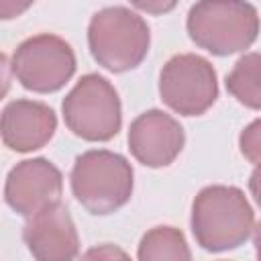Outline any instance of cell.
I'll return each mask as SVG.
<instances>
[{"mask_svg": "<svg viewBox=\"0 0 261 261\" xmlns=\"http://www.w3.org/2000/svg\"><path fill=\"white\" fill-rule=\"evenodd\" d=\"M192 232L210 253L241 247L255 228V212L234 186H206L192 202Z\"/></svg>", "mask_w": 261, "mask_h": 261, "instance_id": "6da1fadb", "label": "cell"}, {"mask_svg": "<svg viewBox=\"0 0 261 261\" xmlns=\"http://www.w3.org/2000/svg\"><path fill=\"white\" fill-rule=\"evenodd\" d=\"M186 27L200 49L224 57L249 49L259 37L261 20L257 8L249 2L204 0L192 4Z\"/></svg>", "mask_w": 261, "mask_h": 261, "instance_id": "7a4b0ae2", "label": "cell"}, {"mask_svg": "<svg viewBox=\"0 0 261 261\" xmlns=\"http://www.w3.org/2000/svg\"><path fill=\"white\" fill-rule=\"evenodd\" d=\"M88 45L98 65L112 73H124L147 57L151 31L139 12L126 6H106L90 18Z\"/></svg>", "mask_w": 261, "mask_h": 261, "instance_id": "3957f363", "label": "cell"}, {"mask_svg": "<svg viewBox=\"0 0 261 261\" xmlns=\"http://www.w3.org/2000/svg\"><path fill=\"white\" fill-rule=\"evenodd\" d=\"M135 171L126 157L106 149H92L75 157L71 167V192L75 200L96 216L122 208L133 196Z\"/></svg>", "mask_w": 261, "mask_h": 261, "instance_id": "277c9868", "label": "cell"}, {"mask_svg": "<svg viewBox=\"0 0 261 261\" xmlns=\"http://www.w3.org/2000/svg\"><path fill=\"white\" fill-rule=\"evenodd\" d=\"M61 112L67 128L92 143L114 139L122 126L118 92L98 73H86L75 82L61 102Z\"/></svg>", "mask_w": 261, "mask_h": 261, "instance_id": "5b68a950", "label": "cell"}, {"mask_svg": "<svg viewBox=\"0 0 261 261\" xmlns=\"http://www.w3.org/2000/svg\"><path fill=\"white\" fill-rule=\"evenodd\" d=\"M10 69L24 90L51 94L61 90L75 73V53L65 39L41 33L14 49Z\"/></svg>", "mask_w": 261, "mask_h": 261, "instance_id": "8992f818", "label": "cell"}, {"mask_svg": "<svg viewBox=\"0 0 261 261\" xmlns=\"http://www.w3.org/2000/svg\"><path fill=\"white\" fill-rule=\"evenodd\" d=\"M159 96L173 112L200 116L218 98L216 69L202 55H173L159 73Z\"/></svg>", "mask_w": 261, "mask_h": 261, "instance_id": "52a82bcc", "label": "cell"}, {"mask_svg": "<svg viewBox=\"0 0 261 261\" xmlns=\"http://www.w3.org/2000/svg\"><path fill=\"white\" fill-rule=\"evenodd\" d=\"M63 192L61 171L45 157L24 159L16 163L4 184L6 204L20 216H35L43 208L57 204Z\"/></svg>", "mask_w": 261, "mask_h": 261, "instance_id": "ba28073f", "label": "cell"}, {"mask_svg": "<svg viewBox=\"0 0 261 261\" xmlns=\"http://www.w3.org/2000/svg\"><path fill=\"white\" fill-rule=\"evenodd\" d=\"M128 149L147 167H167L181 153L186 143L184 126L167 112L151 108L139 114L128 128Z\"/></svg>", "mask_w": 261, "mask_h": 261, "instance_id": "9c48e42d", "label": "cell"}, {"mask_svg": "<svg viewBox=\"0 0 261 261\" xmlns=\"http://www.w3.org/2000/svg\"><path fill=\"white\" fill-rule=\"evenodd\" d=\"M22 239L35 261H75L80 253L73 218L61 202L31 216L22 228Z\"/></svg>", "mask_w": 261, "mask_h": 261, "instance_id": "30bf717a", "label": "cell"}, {"mask_svg": "<svg viewBox=\"0 0 261 261\" xmlns=\"http://www.w3.org/2000/svg\"><path fill=\"white\" fill-rule=\"evenodd\" d=\"M57 130V116L51 106L37 100H12L2 110V141L16 153H31L45 147Z\"/></svg>", "mask_w": 261, "mask_h": 261, "instance_id": "8fae6325", "label": "cell"}, {"mask_svg": "<svg viewBox=\"0 0 261 261\" xmlns=\"http://www.w3.org/2000/svg\"><path fill=\"white\" fill-rule=\"evenodd\" d=\"M139 261H192V251L184 232L175 226L149 228L137 249Z\"/></svg>", "mask_w": 261, "mask_h": 261, "instance_id": "7c38bea8", "label": "cell"}, {"mask_svg": "<svg viewBox=\"0 0 261 261\" xmlns=\"http://www.w3.org/2000/svg\"><path fill=\"white\" fill-rule=\"evenodd\" d=\"M224 84L237 102L261 110V53H245L239 57Z\"/></svg>", "mask_w": 261, "mask_h": 261, "instance_id": "4fadbf2b", "label": "cell"}, {"mask_svg": "<svg viewBox=\"0 0 261 261\" xmlns=\"http://www.w3.org/2000/svg\"><path fill=\"white\" fill-rule=\"evenodd\" d=\"M239 149L249 163H253L255 167L261 165V118H255L241 130Z\"/></svg>", "mask_w": 261, "mask_h": 261, "instance_id": "5bb4252c", "label": "cell"}, {"mask_svg": "<svg viewBox=\"0 0 261 261\" xmlns=\"http://www.w3.org/2000/svg\"><path fill=\"white\" fill-rule=\"evenodd\" d=\"M80 261H130L128 253L124 249H120L118 245H110V243H104V245H96V247H90L82 257Z\"/></svg>", "mask_w": 261, "mask_h": 261, "instance_id": "9a60e30c", "label": "cell"}, {"mask_svg": "<svg viewBox=\"0 0 261 261\" xmlns=\"http://www.w3.org/2000/svg\"><path fill=\"white\" fill-rule=\"evenodd\" d=\"M249 190H251V194H253L257 206L261 208V165H257V167L253 169V173H251V177H249Z\"/></svg>", "mask_w": 261, "mask_h": 261, "instance_id": "2e32d148", "label": "cell"}, {"mask_svg": "<svg viewBox=\"0 0 261 261\" xmlns=\"http://www.w3.org/2000/svg\"><path fill=\"white\" fill-rule=\"evenodd\" d=\"M135 8L139 10H147V12H165V10H171L175 4L173 2H167V4H149V2H135L133 4Z\"/></svg>", "mask_w": 261, "mask_h": 261, "instance_id": "e0dca14e", "label": "cell"}, {"mask_svg": "<svg viewBox=\"0 0 261 261\" xmlns=\"http://www.w3.org/2000/svg\"><path fill=\"white\" fill-rule=\"evenodd\" d=\"M253 245H255L257 261H261V222H257L255 228H253Z\"/></svg>", "mask_w": 261, "mask_h": 261, "instance_id": "ac0fdd59", "label": "cell"}]
</instances>
